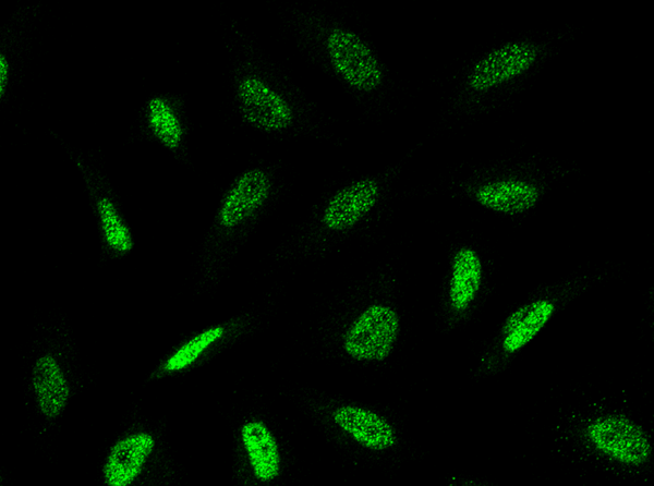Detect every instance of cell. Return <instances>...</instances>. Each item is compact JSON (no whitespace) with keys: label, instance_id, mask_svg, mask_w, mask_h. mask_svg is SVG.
<instances>
[{"label":"cell","instance_id":"obj_1","mask_svg":"<svg viewBox=\"0 0 654 486\" xmlns=\"http://www.w3.org/2000/svg\"><path fill=\"white\" fill-rule=\"evenodd\" d=\"M584 434L595 450L621 464L641 466L651 459L647 433L627 416H598L588 424Z\"/></svg>","mask_w":654,"mask_h":486},{"label":"cell","instance_id":"obj_2","mask_svg":"<svg viewBox=\"0 0 654 486\" xmlns=\"http://www.w3.org/2000/svg\"><path fill=\"white\" fill-rule=\"evenodd\" d=\"M330 63L344 82L361 92L383 83V70L372 49L353 32L335 27L326 38Z\"/></svg>","mask_w":654,"mask_h":486},{"label":"cell","instance_id":"obj_3","mask_svg":"<svg viewBox=\"0 0 654 486\" xmlns=\"http://www.w3.org/2000/svg\"><path fill=\"white\" fill-rule=\"evenodd\" d=\"M399 332V317L389 306L373 304L348 328L343 349L358 361H383L391 352Z\"/></svg>","mask_w":654,"mask_h":486},{"label":"cell","instance_id":"obj_4","mask_svg":"<svg viewBox=\"0 0 654 486\" xmlns=\"http://www.w3.org/2000/svg\"><path fill=\"white\" fill-rule=\"evenodd\" d=\"M540 57L538 45L528 40L505 42L480 58L467 75L468 87L485 93L526 73Z\"/></svg>","mask_w":654,"mask_h":486},{"label":"cell","instance_id":"obj_5","mask_svg":"<svg viewBox=\"0 0 654 486\" xmlns=\"http://www.w3.org/2000/svg\"><path fill=\"white\" fill-rule=\"evenodd\" d=\"M242 118L251 125L267 131H282L293 122L288 101L257 76H244L237 86Z\"/></svg>","mask_w":654,"mask_h":486},{"label":"cell","instance_id":"obj_6","mask_svg":"<svg viewBox=\"0 0 654 486\" xmlns=\"http://www.w3.org/2000/svg\"><path fill=\"white\" fill-rule=\"evenodd\" d=\"M156 449L155 437L144 430L119 438L109 449L101 467L107 486H131L143 474Z\"/></svg>","mask_w":654,"mask_h":486},{"label":"cell","instance_id":"obj_7","mask_svg":"<svg viewBox=\"0 0 654 486\" xmlns=\"http://www.w3.org/2000/svg\"><path fill=\"white\" fill-rule=\"evenodd\" d=\"M271 181L258 168L243 172L225 195L217 215L218 224L233 229L247 220L269 196Z\"/></svg>","mask_w":654,"mask_h":486},{"label":"cell","instance_id":"obj_8","mask_svg":"<svg viewBox=\"0 0 654 486\" xmlns=\"http://www.w3.org/2000/svg\"><path fill=\"white\" fill-rule=\"evenodd\" d=\"M379 186L373 179L355 181L338 191L327 203L323 223L332 231L352 228L376 205Z\"/></svg>","mask_w":654,"mask_h":486},{"label":"cell","instance_id":"obj_9","mask_svg":"<svg viewBox=\"0 0 654 486\" xmlns=\"http://www.w3.org/2000/svg\"><path fill=\"white\" fill-rule=\"evenodd\" d=\"M542 191L534 182L517 179H497L475 187L474 199L495 212L516 216L533 208Z\"/></svg>","mask_w":654,"mask_h":486},{"label":"cell","instance_id":"obj_10","mask_svg":"<svg viewBox=\"0 0 654 486\" xmlns=\"http://www.w3.org/2000/svg\"><path fill=\"white\" fill-rule=\"evenodd\" d=\"M31 381L40 414L47 420L59 417L68 405L71 388L55 355L46 353L36 359Z\"/></svg>","mask_w":654,"mask_h":486},{"label":"cell","instance_id":"obj_11","mask_svg":"<svg viewBox=\"0 0 654 486\" xmlns=\"http://www.w3.org/2000/svg\"><path fill=\"white\" fill-rule=\"evenodd\" d=\"M556 309L555 302L540 297L513 311L500 329V349L512 355L526 345L548 323Z\"/></svg>","mask_w":654,"mask_h":486},{"label":"cell","instance_id":"obj_12","mask_svg":"<svg viewBox=\"0 0 654 486\" xmlns=\"http://www.w3.org/2000/svg\"><path fill=\"white\" fill-rule=\"evenodd\" d=\"M335 423L356 442L371 450H386L397 441L392 426L377 413L353 405L336 409Z\"/></svg>","mask_w":654,"mask_h":486},{"label":"cell","instance_id":"obj_13","mask_svg":"<svg viewBox=\"0 0 654 486\" xmlns=\"http://www.w3.org/2000/svg\"><path fill=\"white\" fill-rule=\"evenodd\" d=\"M483 281L482 260L473 248L462 246L456 251L451 260L449 279V303L461 314L474 302Z\"/></svg>","mask_w":654,"mask_h":486},{"label":"cell","instance_id":"obj_14","mask_svg":"<svg viewBox=\"0 0 654 486\" xmlns=\"http://www.w3.org/2000/svg\"><path fill=\"white\" fill-rule=\"evenodd\" d=\"M241 441L255 477L270 482L280 473V454L277 441L261 421H250L241 427Z\"/></svg>","mask_w":654,"mask_h":486},{"label":"cell","instance_id":"obj_15","mask_svg":"<svg viewBox=\"0 0 654 486\" xmlns=\"http://www.w3.org/2000/svg\"><path fill=\"white\" fill-rule=\"evenodd\" d=\"M225 335L222 326L209 327L181 343L161 364V375L182 373L193 366Z\"/></svg>","mask_w":654,"mask_h":486},{"label":"cell","instance_id":"obj_16","mask_svg":"<svg viewBox=\"0 0 654 486\" xmlns=\"http://www.w3.org/2000/svg\"><path fill=\"white\" fill-rule=\"evenodd\" d=\"M146 119L152 134L169 149H177L183 139L182 122L170 102L160 97L150 98L146 106Z\"/></svg>","mask_w":654,"mask_h":486},{"label":"cell","instance_id":"obj_17","mask_svg":"<svg viewBox=\"0 0 654 486\" xmlns=\"http://www.w3.org/2000/svg\"><path fill=\"white\" fill-rule=\"evenodd\" d=\"M96 211L104 241L118 255H125L134 247L132 232L114 202L101 196L96 202Z\"/></svg>","mask_w":654,"mask_h":486},{"label":"cell","instance_id":"obj_18","mask_svg":"<svg viewBox=\"0 0 654 486\" xmlns=\"http://www.w3.org/2000/svg\"><path fill=\"white\" fill-rule=\"evenodd\" d=\"M10 76V64L7 56L0 52V97L5 95Z\"/></svg>","mask_w":654,"mask_h":486}]
</instances>
